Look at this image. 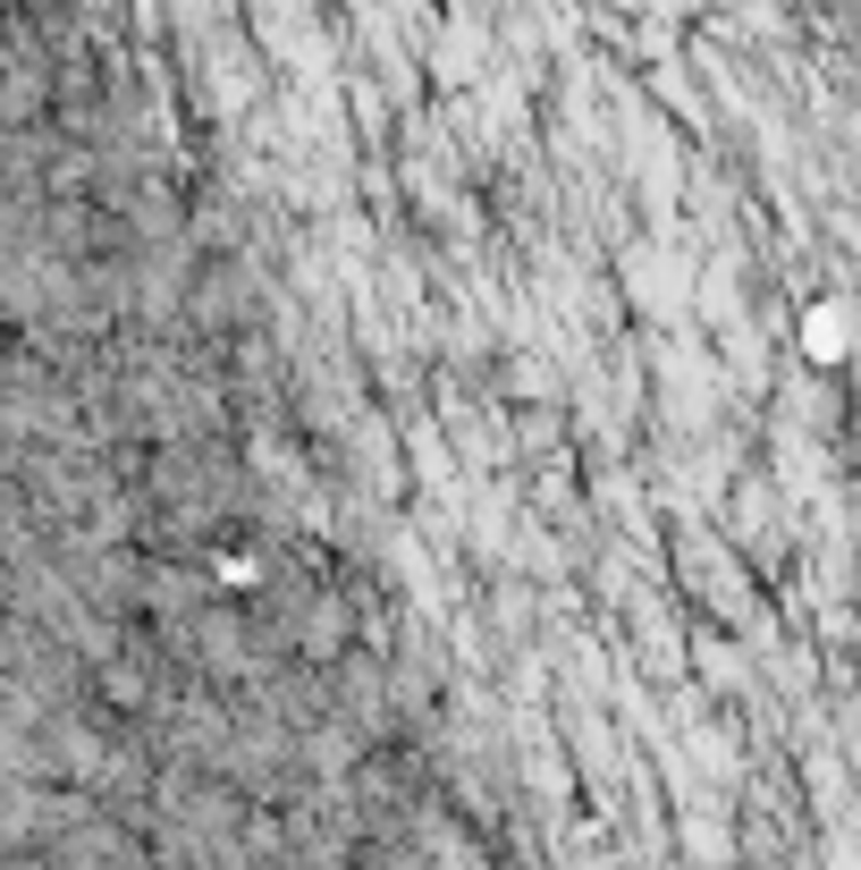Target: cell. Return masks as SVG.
Masks as SVG:
<instances>
[{
    "label": "cell",
    "mask_w": 861,
    "mask_h": 870,
    "mask_svg": "<svg viewBox=\"0 0 861 870\" xmlns=\"http://www.w3.org/2000/svg\"><path fill=\"white\" fill-rule=\"evenodd\" d=\"M836 313H845V305H820V322L802 330V338H811V355H836V347H845V322H836Z\"/></svg>",
    "instance_id": "1"
}]
</instances>
